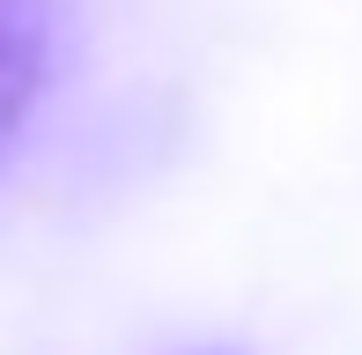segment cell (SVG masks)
Wrapping results in <instances>:
<instances>
[{
    "instance_id": "cell-1",
    "label": "cell",
    "mask_w": 362,
    "mask_h": 355,
    "mask_svg": "<svg viewBox=\"0 0 362 355\" xmlns=\"http://www.w3.org/2000/svg\"><path fill=\"white\" fill-rule=\"evenodd\" d=\"M52 0H0V156L15 149V134L30 126L45 82H52Z\"/></svg>"
}]
</instances>
